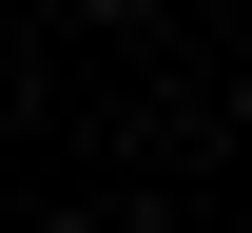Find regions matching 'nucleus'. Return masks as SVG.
I'll return each instance as SVG.
<instances>
[{
	"label": "nucleus",
	"mask_w": 252,
	"mask_h": 233,
	"mask_svg": "<svg viewBox=\"0 0 252 233\" xmlns=\"http://www.w3.org/2000/svg\"><path fill=\"white\" fill-rule=\"evenodd\" d=\"M78 20H136V0H78Z\"/></svg>",
	"instance_id": "f257e3e1"
}]
</instances>
